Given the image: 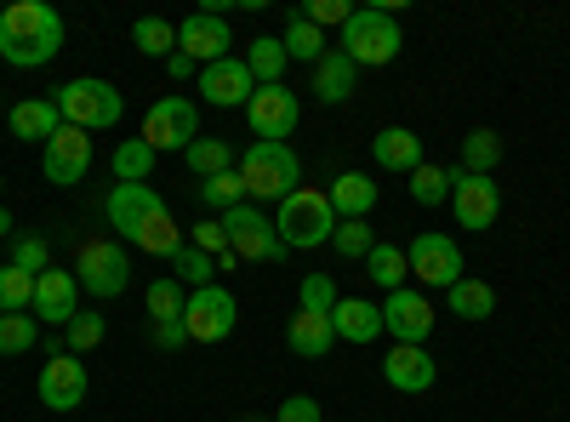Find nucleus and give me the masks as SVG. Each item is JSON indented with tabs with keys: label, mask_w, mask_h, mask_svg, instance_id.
<instances>
[{
	"label": "nucleus",
	"mask_w": 570,
	"mask_h": 422,
	"mask_svg": "<svg viewBox=\"0 0 570 422\" xmlns=\"http://www.w3.org/2000/svg\"><path fill=\"white\" fill-rule=\"evenodd\" d=\"M104 217L120 234V246L131 252H149V257H177L183 234L171 223V206L149 189V183H115L104 195Z\"/></svg>",
	"instance_id": "obj_1"
},
{
	"label": "nucleus",
	"mask_w": 570,
	"mask_h": 422,
	"mask_svg": "<svg viewBox=\"0 0 570 422\" xmlns=\"http://www.w3.org/2000/svg\"><path fill=\"white\" fill-rule=\"evenodd\" d=\"M63 18L46 7V0H12L0 12V58L12 69H46L63 52Z\"/></svg>",
	"instance_id": "obj_2"
},
{
	"label": "nucleus",
	"mask_w": 570,
	"mask_h": 422,
	"mask_svg": "<svg viewBox=\"0 0 570 422\" xmlns=\"http://www.w3.org/2000/svg\"><path fill=\"white\" fill-rule=\"evenodd\" d=\"M337 35H343L337 52H343L354 69H383V63L400 58V46H405L394 7H354V18H348Z\"/></svg>",
	"instance_id": "obj_3"
},
{
	"label": "nucleus",
	"mask_w": 570,
	"mask_h": 422,
	"mask_svg": "<svg viewBox=\"0 0 570 422\" xmlns=\"http://www.w3.org/2000/svg\"><path fill=\"white\" fill-rule=\"evenodd\" d=\"M274 234L285 241V252H314V246H331L337 234V212H331V195L325 189H292L279 200V217H274Z\"/></svg>",
	"instance_id": "obj_4"
},
{
	"label": "nucleus",
	"mask_w": 570,
	"mask_h": 422,
	"mask_svg": "<svg viewBox=\"0 0 570 422\" xmlns=\"http://www.w3.org/2000/svg\"><path fill=\"white\" fill-rule=\"evenodd\" d=\"M240 183L252 200H285L292 189H303V160L292 144H246L240 155Z\"/></svg>",
	"instance_id": "obj_5"
},
{
	"label": "nucleus",
	"mask_w": 570,
	"mask_h": 422,
	"mask_svg": "<svg viewBox=\"0 0 570 422\" xmlns=\"http://www.w3.org/2000/svg\"><path fill=\"white\" fill-rule=\"evenodd\" d=\"M58 115H63V126H80V131H109V126H120L126 98H120V86L80 75V80L58 86Z\"/></svg>",
	"instance_id": "obj_6"
},
{
	"label": "nucleus",
	"mask_w": 570,
	"mask_h": 422,
	"mask_svg": "<svg viewBox=\"0 0 570 422\" xmlns=\"http://www.w3.org/2000/svg\"><path fill=\"white\" fill-rule=\"evenodd\" d=\"M142 144L155 155H188L200 144V109L188 98H177V91H166V98L149 104V115H142Z\"/></svg>",
	"instance_id": "obj_7"
},
{
	"label": "nucleus",
	"mask_w": 570,
	"mask_h": 422,
	"mask_svg": "<svg viewBox=\"0 0 570 422\" xmlns=\"http://www.w3.org/2000/svg\"><path fill=\"white\" fill-rule=\"evenodd\" d=\"M75 279H80V292H91L98 303L120 297L131 286V252L120 241H86L75 252Z\"/></svg>",
	"instance_id": "obj_8"
},
{
	"label": "nucleus",
	"mask_w": 570,
	"mask_h": 422,
	"mask_svg": "<svg viewBox=\"0 0 570 422\" xmlns=\"http://www.w3.org/2000/svg\"><path fill=\"white\" fill-rule=\"evenodd\" d=\"M303 120V104H297V91L292 86H257L252 91V104H246V126H252V144H285V137L297 131Z\"/></svg>",
	"instance_id": "obj_9"
},
{
	"label": "nucleus",
	"mask_w": 570,
	"mask_h": 422,
	"mask_svg": "<svg viewBox=\"0 0 570 422\" xmlns=\"http://www.w3.org/2000/svg\"><path fill=\"white\" fill-rule=\"evenodd\" d=\"M234 325H240V303H234V292H223V286L188 292V303H183V332H188V343H223Z\"/></svg>",
	"instance_id": "obj_10"
},
{
	"label": "nucleus",
	"mask_w": 570,
	"mask_h": 422,
	"mask_svg": "<svg viewBox=\"0 0 570 422\" xmlns=\"http://www.w3.org/2000/svg\"><path fill=\"white\" fill-rule=\"evenodd\" d=\"M223 234H228V252L240 257V263H279V257H285V241L274 234V223H268L257 206L223 212Z\"/></svg>",
	"instance_id": "obj_11"
},
{
	"label": "nucleus",
	"mask_w": 570,
	"mask_h": 422,
	"mask_svg": "<svg viewBox=\"0 0 570 422\" xmlns=\"http://www.w3.org/2000/svg\"><path fill=\"white\" fill-rule=\"evenodd\" d=\"M91 171V131L80 126H58V137L40 149V177L58 183V189H75V183Z\"/></svg>",
	"instance_id": "obj_12"
},
{
	"label": "nucleus",
	"mask_w": 570,
	"mask_h": 422,
	"mask_svg": "<svg viewBox=\"0 0 570 422\" xmlns=\"http://www.w3.org/2000/svg\"><path fill=\"white\" fill-rule=\"evenodd\" d=\"M405 263H411V274L422 279V286H440V292H451L462 279V246L451 241V234H416Z\"/></svg>",
	"instance_id": "obj_13"
},
{
	"label": "nucleus",
	"mask_w": 570,
	"mask_h": 422,
	"mask_svg": "<svg viewBox=\"0 0 570 422\" xmlns=\"http://www.w3.org/2000/svg\"><path fill=\"white\" fill-rule=\"evenodd\" d=\"M29 314L40 320V325H69L75 314H80V279H75V268H46V274H35V303H29Z\"/></svg>",
	"instance_id": "obj_14"
},
{
	"label": "nucleus",
	"mask_w": 570,
	"mask_h": 422,
	"mask_svg": "<svg viewBox=\"0 0 570 422\" xmlns=\"http://www.w3.org/2000/svg\"><path fill=\"white\" fill-rule=\"evenodd\" d=\"M451 212L462 228H491L497 212H502V189L491 177H473V171H451Z\"/></svg>",
	"instance_id": "obj_15"
},
{
	"label": "nucleus",
	"mask_w": 570,
	"mask_h": 422,
	"mask_svg": "<svg viewBox=\"0 0 570 422\" xmlns=\"http://www.w3.org/2000/svg\"><path fill=\"white\" fill-rule=\"evenodd\" d=\"M383 332H389L394 343L422 349V343H428V332H434V308H428V297H422V292H411V286L389 292V297H383Z\"/></svg>",
	"instance_id": "obj_16"
},
{
	"label": "nucleus",
	"mask_w": 570,
	"mask_h": 422,
	"mask_svg": "<svg viewBox=\"0 0 570 422\" xmlns=\"http://www.w3.org/2000/svg\"><path fill=\"white\" fill-rule=\"evenodd\" d=\"M35 394H40L46 411H75L86 400V365H80V354L63 349L58 360H46L40 377H35Z\"/></svg>",
	"instance_id": "obj_17"
},
{
	"label": "nucleus",
	"mask_w": 570,
	"mask_h": 422,
	"mask_svg": "<svg viewBox=\"0 0 570 422\" xmlns=\"http://www.w3.org/2000/svg\"><path fill=\"white\" fill-rule=\"evenodd\" d=\"M252 91H257V80H252L246 58H234V52L200 69V98L217 104V109H246V104H252Z\"/></svg>",
	"instance_id": "obj_18"
},
{
	"label": "nucleus",
	"mask_w": 570,
	"mask_h": 422,
	"mask_svg": "<svg viewBox=\"0 0 570 422\" xmlns=\"http://www.w3.org/2000/svg\"><path fill=\"white\" fill-rule=\"evenodd\" d=\"M228 46H234V35H228L223 12H195V18L177 23V52L188 63H200V69L217 63V58H228Z\"/></svg>",
	"instance_id": "obj_19"
},
{
	"label": "nucleus",
	"mask_w": 570,
	"mask_h": 422,
	"mask_svg": "<svg viewBox=\"0 0 570 422\" xmlns=\"http://www.w3.org/2000/svg\"><path fill=\"white\" fill-rule=\"evenodd\" d=\"M383 377H389V389H400V394H428V389H434V377H440V365H434V354H428V349L394 343L389 360H383Z\"/></svg>",
	"instance_id": "obj_20"
},
{
	"label": "nucleus",
	"mask_w": 570,
	"mask_h": 422,
	"mask_svg": "<svg viewBox=\"0 0 570 422\" xmlns=\"http://www.w3.org/2000/svg\"><path fill=\"white\" fill-rule=\"evenodd\" d=\"M12 137L18 144H52L58 137V126H63V115H58V98H23V104H12Z\"/></svg>",
	"instance_id": "obj_21"
},
{
	"label": "nucleus",
	"mask_w": 570,
	"mask_h": 422,
	"mask_svg": "<svg viewBox=\"0 0 570 422\" xmlns=\"http://www.w3.org/2000/svg\"><path fill=\"white\" fill-rule=\"evenodd\" d=\"M331 332H337V343H376L383 308H376L371 297H343L337 308H331Z\"/></svg>",
	"instance_id": "obj_22"
},
{
	"label": "nucleus",
	"mask_w": 570,
	"mask_h": 422,
	"mask_svg": "<svg viewBox=\"0 0 570 422\" xmlns=\"http://www.w3.org/2000/svg\"><path fill=\"white\" fill-rule=\"evenodd\" d=\"M371 155H376V166H383V171H405L411 177L422 166V137L411 126H383V131L371 137Z\"/></svg>",
	"instance_id": "obj_23"
},
{
	"label": "nucleus",
	"mask_w": 570,
	"mask_h": 422,
	"mask_svg": "<svg viewBox=\"0 0 570 422\" xmlns=\"http://www.w3.org/2000/svg\"><path fill=\"white\" fill-rule=\"evenodd\" d=\"M331 343H337V332H331L325 314H303V308H297V320L285 325V349H292L297 360H325Z\"/></svg>",
	"instance_id": "obj_24"
},
{
	"label": "nucleus",
	"mask_w": 570,
	"mask_h": 422,
	"mask_svg": "<svg viewBox=\"0 0 570 422\" xmlns=\"http://www.w3.org/2000/svg\"><path fill=\"white\" fill-rule=\"evenodd\" d=\"M354 80H360V69H354L343 52H325V58L314 63V98H320V104H348V98H354Z\"/></svg>",
	"instance_id": "obj_25"
},
{
	"label": "nucleus",
	"mask_w": 570,
	"mask_h": 422,
	"mask_svg": "<svg viewBox=\"0 0 570 422\" xmlns=\"http://www.w3.org/2000/svg\"><path fill=\"white\" fill-rule=\"evenodd\" d=\"M325 195H331V212H337V223H348V217H365V212L376 206V183H371L365 171H343Z\"/></svg>",
	"instance_id": "obj_26"
},
{
	"label": "nucleus",
	"mask_w": 570,
	"mask_h": 422,
	"mask_svg": "<svg viewBox=\"0 0 570 422\" xmlns=\"http://www.w3.org/2000/svg\"><path fill=\"white\" fill-rule=\"evenodd\" d=\"M285 63H292V58H285V40L279 35H257L246 46V69H252L257 86H279L285 80Z\"/></svg>",
	"instance_id": "obj_27"
},
{
	"label": "nucleus",
	"mask_w": 570,
	"mask_h": 422,
	"mask_svg": "<svg viewBox=\"0 0 570 422\" xmlns=\"http://www.w3.org/2000/svg\"><path fill=\"white\" fill-rule=\"evenodd\" d=\"M445 303H451L456 320H491V314H497V292L485 286V279H468V274L445 292Z\"/></svg>",
	"instance_id": "obj_28"
},
{
	"label": "nucleus",
	"mask_w": 570,
	"mask_h": 422,
	"mask_svg": "<svg viewBox=\"0 0 570 422\" xmlns=\"http://www.w3.org/2000/svg\"><path fill=\"white\" fill-rule=\"evenodd\" d=\"M365 268H371V279H376L383 292H400L405 279H411L405 246H394V241H376V246H371V257H365Z\"/></svg>",
	"instance_id": "obj_29"
},
{
	"label": "nucleus",
	"mask_w": 570,
	"mask_h": 422,
	"mask_svg": "<svg viewBox=\"0 0 570 422\" xmlns=\"http://www.w3.org/2000/svg\"><path fill=\"white\" fill-rule=\"evenodd\" d=\"M155 149L142 144V137H126V144L115 149V160H109V171H115V183H149L155 177Z\"/></svg>",
	"instance_id": "obj_30"
},
{
	"label": "nucleus",
	"mask_w": 570,
	"mask_h": 422,
	"mask_svg": "<svg viewBox=\"0 0 570 422\" xmlns=\"http://www.w3.org/2000/svg\"><path fill=\"white\" fill-rule=\"evenodd\" d=\"M279 40H285V58H297V63H308V69H314V63H320V58L331 52L325 29H314L308 18H292V23H285V35H279Z\"/></svg>",
	"instance_id": "obj_31"
},
{
	"label": "nucleus",
	"mask_w": 570,
	"mask_h": 422,
	"mask_svg": "<svg viewBox=\"0 0 570 422\" xmlns=\"http://www.w3.org/2000/svg\"><path fill=\"white\" fill-rule=\"evenodd\" d=\"M497 160H502V137H497L491 126H480V131H468V137H462V171L491 177Z\"/></svg>",
	"instance_id": "obj_32"
},
{
	"label": "nucleus",
	"mask_w": 570,
	"mask_h": 422,
	"mask_svg": "<svg viewBox=\"0 0 570 422\" xmlns=\"http://www.w3.org/2000/svg\"><path fill=\"white\" fill-rule=\"evenodd\" d=\"M217 257H206L200 246H177V257H171V279H177V286H188V292H200V286H217Z\"/></svg>",
	"instance_id": "obj_33"
},
{
	"label": "nucleus",
	"mask_w": 570,
	"mask_h": 422,
	"mask_svg": "<svg viewBox=\"0 0 570 422\" xmlns=\"http://www.w3.org/2000/svg\"><path fill=\"white\" fill-rule=\"evenodd\" d=\"M131 46L142 58H171L177 52V23H166V18H137L131 23Z\"/></svg>",
	"instance_id": "obj_34"
},
{
	"label": "nucleus",
	"mask_w": 570,
	"mask_h": 422,
	"mask_svg": "<svg viewBox=\"0 0 570 422\" xmlns=\"http://www.w3.org/2000/svg\"><path fill=\"white\" fill-rule=\"evenodd\" d=\"M183 160H188V171L206 183V177H217V171H234V144H223V137H200V144L188 149Z\"/></svg>",
	"instance_id": "obj_35"
},
{
	"label": "nucleus",
	"mask_w": 570,
	"mask_h": 422,
	"mask_svg": "<svg viewBox=\"0 0 570 422\" xmlns=\"http://www.w3.org/2000/svg\"><path fill=\"white\" fill-rule=\"evenodd\" d=\"M343 303V292H337V279L331 274H303V286H297V308L303 314H325L331 320V308Z\"/></svg>",
	"instance_id": "obj_36"
},
{
	"label": "nucleus",
	"mask_w": 570,
	"mask_h": 422,
	"mask_svg": "<svg viewBox=\"0 0 570 422\" xmlns=\"http://www.w3.org/2000/svg\"><path fill=\"white\" fill-rule=\"evenodd\" d=\"M331 246H337V257H348V263H365V257H371V246H376V228H371L365 217H348V223H337Z\"/></svg>",
	"instance_id": "obj_37"
},
{
	"label": "nucleus",
	"mask_w": 570,
	"mask_h": 422,
	"mask_svg": "<svg viewBox=\"0 0 570 422\" xmlns=\"http://www.w3.org/2000/svg\"><path fill=\"white\" fill-rule=\"evenodd\" d=\"M29 303H35V274L0 263V314H29Z\"/></svg>",
	"instance_id": "obj_38"
},
{
	"label": "nucleus",
	"mask_w": 570,
	"mask_h": 422,
	"mask_svg": "<svg viewBox=\"0 0 570 422\" xmlns=\"http://www.w3.org/2000/svg\"><path fill=\"white\" fill-rule=\"evenodd\" d=\"M411 200H416V206H445V200H451V171L422 160V166L411 171Z\"/></svg>",
	"instance_id": "obj_39"
},
{
	"label": "nucleus",
	"mask_w": 570,
	"mask_h": 422,
	"mask_svg": "<svg viewBox=\"0 0 570 422\" xmlns=\"http://www.w3.org/2000/svg\"><path fill=\"white\" fill-rule=\"evenodd\" d=\"M200 200L223 217V212H234V206H246V183H240V171H217V177H206L200 183Z\"/></svg>",
	"instance_id": "obj_40"
},
{
	"label": "nucleus",
	"mask_w": 570,
	"mask_h": 422,
	"mask_svg": "<svg viewBox=\"0 0 570 422\" xmlns=\"http://www.w3.org/2000/svg\"><path fill=\"white\" fill-rule=\"evenodd\" d=\"M35 343H40L35 314H0V354H29Z\"/></svg>",
	"instance_id": "obj_41"
},
{
	"label": "nucleus",
	"mask_w": 570,
	"mask_h": 422,
	"mask_svg": "<svg viewBox=\"0 0 570 422\" xmlns=\"http://www.w3.org/2000/svg\"><path fill=\"white\" fill-rule=\"evenodd\" d=\"M12 268L46 274V268H52V246H46L40 234H12Z\"/></svg>",
	"instance_id": "obj_42"
},
{
	"label": "nucleus",
	"mask_w": 570,
	"mask_h": 422,
	"mask_svg": "<svg viewBox=\"0 0 570 422\" xmlns=\"http://www.w3.org/2000/svg\"><path fill=\"white\" fill-rule=\"evenodd\" d=\"M183 303H188V292L177 286L171 274L149 286V314H155V325H166V320H183Z\"/></svg>",
	"instance_id": "obj_43"
},
{
	"label": "nucleus",
	"mask_w": 570,
	"mask_h": 422,
	"mask_svg": "<svg viewBox=\"0 0 570 422\" xmlns=\"http://www.w3.org/2000/svg\"><path fill=\"white\" fill-rule=\"evenodd\" d=\"M63 343H69V354L98 349V343H104V314H75V320L63 325Z\"/></svg>",
	"instance_id": "obj_44"
},
{
	"label": "nucleus",
	"mask_w": 570,
	"mask_h": 422,
	"mask_svg": "<svg viewBox=\"0 0 570 422\" xmlns=\"http://www.w3.org/2000/svg\"><path fill=\"white\" fill-rule=\"evenodd\" d=\"M297 18H308L314 29H343V23L354 18V7H348V0H308Z\"/></svg>",
	"instance_id": "obj_45"
},
{
	"label": "nucleus",
	"mask_w": 570,
	"mask_h": 422,
	"mask_svg": "<svg viewBox=\"0 0 570 422\" xmlns=\"http://www.w3.org/2000/svg\"><path fill=\"white\" fill-rule=\"evenodd\" d=\"M274 422H325V411H320L314 394H292V400L274 411Z\"/></svg>",
	"instance_id": "obj_46"
},
{
	"label": "nucleus",
	"mask_w": 570,
	"mask_h": 422,
	"mask_svg": "<svg viewBox=\"0 0 570 422\" xmlns=\"http://www.w3.org/2000/svg\"><path fill=\"white\" fill-rule=\"evenodd\" d=\"M188 246H200L206 257H223L228 252V234H223V217H206V223H195V241Z\"/></svg>",
	"instance_id": "obj_47"
},
{
	"label": "nucleus",
	"mask_w": 570,
	"mask_h": 422,
	"mask_svg": "<svg viewBox=\"0 0 570 422\" xmlns=\"http://www.w3.org/2000/svg\"><path fill=\"white\" fill-rule=\"evenodd\" d=\"M183 343H188L183 320H166V325H155V349H183Z\"/></svg>",
	"instance_id": "obj_48"
},
{
	"label": "nucleus",
	"mask_w": 570,
	"mask_h": 422,
	"mask_svg": "<svg viewBox=\"0 0 570 422\" xmlns=\"http://www.w3.org/2000/svg\"><path fill=\"white\" fill-rule=\"evenodd\" d=\"M166 75H171V80H188V75H195V63H188L183 52H171V58H166Z\"/></svg>",
	"instance_id": "obj_49"
},
{
	"label": "nucleus",
	"mask_w": 570,
	"mask_h": 422,
	"mask_svg": "<svg viewBox=\"0 0 570 422\" xmlns=\"http://www.w3.org/2000/svg\"><path fill=\"white\" fill-rule=\"evenodd\" d=\"M12 234H18L12 228V212H0V241H12Z\"/></svg>",
	"instance_id": "obj_50"
},
{
	"label": "nucleus",
	"mask_w": 570,
	"mask_h": 422,
	"mask_svg": "<svg viewBox=\"0 0 570 422\" xmlns=\"http://www.w3.org/2000/svg\"><path fill=\"white\" fill-rule=\"evenodd\" d=\"M0 195H7V177H0Z\"/></svg>",
	"instance_id": "obj_51"
}]
</instances>
